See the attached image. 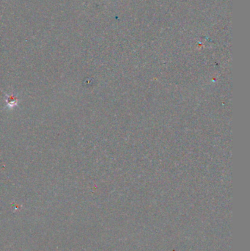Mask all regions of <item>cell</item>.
Returning <instances> with one entry per match:
<instances>
[{"instance_id":"obj_1","label":"cell","mask_w":250,"mask_h":251,"mask_svg":"<svg viewBox=\"0 0 250 251\" xmlns=\"http://www.w3.org/2000/svg\"><path fill=\"white\" fill-rule=\"evenodd\" d=\"M6 102H7V106L9 107H14L15 105H17L18 103V99L12 95L10 96H7V99H6Z\"/></svg>"}]
</instances>
